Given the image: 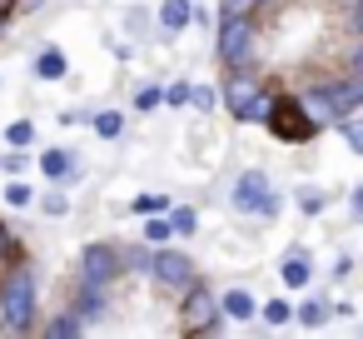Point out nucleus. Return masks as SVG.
<instances>
[{"instance_id": "nucleus-1", "label": "nucleus", "mask_w": 363, "mask_h": 339, "mask_svg": "<svg viewBox=\"0 0 363 339\" xmlns=\"http://www.w3.org/2000/svg\"><path fill=\"white\" fill-rule=\"evenodd\" d=\"M35 319H40V269L16 254L0 269V329L35 334Z\"/></svg>"}, {"instance_id": "nucleus-2", "label": "nucleus", "mask_w": 363, "mask_h": 339, "mask_svg": "<svg viewBox=\"0 0 363 339\" xmlns=\"http://www.w3.org/2000/svg\"><path fill=\"white\" fill-rule=\"evenodd\" d=\"M269 100H274V85L259 75V65H239L219 80V110H229V120L239 125H259L269 115Z\"/></svg>"}, {"instance_id": "nucleus-3", "label": "nucleus", "mask_w": 363, "mask_h": 339, "mask_svg": "<svg viewBox=\"0 0 363 339\" xmlns=\"http://www.w3.org/2000/svg\"><path fill=\"white\" fill-rule=\"evenodd\" d=\"M259 45H264V26L254 11H239V16H214V60L224 70H239V65H259Z\"/></svg>"}, {"instance_id": "nucleus-4", "label": "nucleus", "mask_w": 363, "mask_h": 339, "mask_svg": "<svg viewBox=\"0 0 363 339\" xmlns=\"http://www.w3.org/2000/svg\"><path fill=\"white\" fill-rule=\"evenodd\" d=\"M224 200H229V210L244 215V220H264V225H274V220L284 215V190H274L269 170H259V165H244V170L229 180Z\"/></svg>"}, {"instance_id": "nucleus-5", "label": "nucleus", "mask_w": 363, "mask_h": 339, "mask_svg": "<svg viewBox=\"0 0 363 339\" xmlns=\"http://www.w3.org/2000/svg\"><path fill=\"white\" fill-rule=\"evenodd\" d=\"M145 279L164 294V299H179L194 279H204V269H199V259L189 254V249H174V244H155L150 249V269H145Z\"/></svg>"}, {"instance_id": "nucleus-6", "label": "nucleus", "mask_w": 363, "mask_h": 339, "mask_svg": "<svg viewBox=\"0 0 363 339\" xmlns=\"http://www.w3.org/2000/svg\"><path fill=\"white\" fill-rule=\"evenodd\" d=\"M274 140H284V145H308V140H318L323 135V125L298 105V95H279L274 90V100H269V115L259 120Z\"/></svg>"}, {"instance_id": "nucleus-7", "label": "nucleus", "mask_w": 363, "mask_h": 339, "mask_svg": "<svg viewBox=\"0 0 363 339\" xmlns=\"http://www.w3.org/2000/svg\"><path fill=\"white\" fill-rule=\"evenodd\" d=\"M179 329L184 334H204V339H214V334H224L229 329V319L219 314V294L204 284V279H194L184 294H179Z\"/></svg>"}, {"instance_id": "nucleus-8", "label": "nucleus", "mask_w": 363, "mask_h": 339, "mask_svg": "<svg viewBox=\"0 0 363 339\" xmlns=\"http://www.w3.org/2000/svg\"><path fill=\"white\" fill-rule=\"evenodd\" d=\"M75 279H80V284H100V289H115V284L125 279V269H120V244H115V240H90V244L80 249V259H75Z\"/></svg>"}, {"instance_id": "nucleus-9", "label": "nucleus", "mask_w": 363, "mask_h": 339, "mask_svg": "<svg viewBox=\"0 0 363 339\" xmlns=\"http://www.w3.org/2000/svg\"><path fill=\"white\" fill-rule=\"evenodd\" d=\"M30 165H35L50 185H75V180L85 175V165H80V155H75L70 145H45L40 155H30Z\"/></svg>"}, {"instance_id": "nucleus-10", "label": "nucleus", "mask_w": 363, "mask_h": 339, "mask_svg": "<svg viewBox=\"0 0 363 339\" xmlns=\"http://www.w3.org/2000/svg\"><path fill=\"white\" fill-rule=\"evenodd\" d=\"M70 309L95 329V324H105V319H110V309H115V289H100V284H80V279H75Z\"/></svg>"}, {"instance_id": "nucleus-11", "label": "nucleus", "mask_w": 363, "mask_h": 339, "mask_svg": "<svg viewBox=\"0 0 363 339\" xmlns=\"http://www.w3.org/2000/svg\"><path fill=\"white\" fill-rule=\"evenodd\" d=\"M30 75L45 80V85H55V80L70 75V55H65L55 41H45V45H35V55H30Z\"/></svg>"}, {"instance_id": "nucleus-12", "label": "nucleus", "mask_w": 363, "mask_h": 339, "mask_svg": "<svg viewBox=\"0 0 363 339\" xmlns=\"http://www.w3.org/2000/svg\"><path fill=\"white\" fill-rule=\"evenodd\" d=\"M279 279H284V289H308L313 284V254L303 244H289L279 259Z\"/></svg>"}, {"instance_id": "nucleus-13", "label": "nucleus", "mask_w": 363, "mask_h": 339, "mask_svg": "<svg viewBox=\"0 0 363 339\" xmlns=\"http://www.w3.org/2000/svg\"><path fill=\"white\" fill-rule=\"evenodd\" d=\"M254 309H259V294H254L249 284H234V289H224V294H219V314H224L229 324H249V319H254Z\"/></svg>"}, {"instance_id": "nucleus-14", "label": "nucleus", "mask_w": 363, "mask_h": 339, "mask_svg": "<svg viewBox=\"0 0 363 339\" xmlns=\"http://www.w3.org/2000/svg\"><path fill=\"white\" fill-rule=\"evenodd\" d=\"M189 31V0H164L155 11V41H174Z\"/></svg>"}, {"instance_id": "nucleus-15", "label": "nucleus", "mask_w": 363, "mask_h": 339, "mask_svg": "<svg viewBox=\"0 0 363 339\" xmlns=\"http://www.w3.org/2000/svg\"><path fill=\"white\" fill-rule=\"evenodd\" d=\"M35 329H40L45 339H80V334H85L90 324H85V319H80V314H75V309L65 304V309H55V314L35 319Z\"/></svg>"}, {"instance_id": "nucleus-16", "label": "nucleus", "mask_w": 363, "mask_h": 339, "mask_svg": "<svg viewBox=\"0 0 363 339\" xmlns=\"http://www.w3.org/2000/svg\"><path fill=\"white\" fill-rule=\"evenodd\" d=\"M328 319H333V299H328V294H308V299L294 304V319H289V324H298V329H323Z\"/></svg>"}, {"instance_id": "nucleus-17", "label": "nucleus", "mask_w": 363, "mask_h": 339, "mask_svg": "<svg viewBox=\"0 0 363 339\" xmlns=\"http://www.w3.org/2000/svg\"><path fill=\"white\" fill-rule=\"evenodd\" d=\"M120 31H125V41H135V45H150V41H155V11H150V6H125V16H120Z\"/></svg>"}, {"instance_id": "nucleus-18", "label": "nucleus", "mask_w": 363, "mask_h": 339, "mask_svg": "<svg viewBox=\"0 0 363 339\" xmlns=\"http://www.w3.org/2000/svg\"><path fill=\"white\" fill-rule=\"evenodd\" d=\"M184 110L199 115V120L219 115V85H209V80H189V100H184Z\"/></svg>"}, {"instance_id": "nucleus-19", "label": "nucleus", "mask_w": 363, "mask_h": 339, "mask_svg": "<svg viewBox=\"0 0 363 339\" xmlns=\"http://www.w3.org/2000/svg\"><path fill=\"white\" fill-rule=\"evenodd\" d=\"M164 220H169V230H174V240H194V235H204V230H199L204 220H199V210H194V205H174V200H169V210H164Z\"/></svg>"}, {"instance_id": "nucleus-20", "label": "nucleus", "mask_w": 363, "mask_h": 339, "mask_svg": "<svg viewBox=\"0 0 363 339\" xmlns=\"http://www.w3.org/2000/svg\"><path fill=\"white\" fill-rule=\"evenodd\" d=\"M125 110H90V130L105 140V145H115V140H125Z\"/></svg>"}, {"instance_id": "nucleus-21", "label": "nucleus", "mask_w": 363, "mask_h": 339, "mask_svg": "<svg viewBox=\"0 0 363 339\" xmlns=\"http://www.w3.org/2000/svg\"><path fill=\"white\" fill-rule=\"evenodd\" d=\"M294 205H298L308 220H318V215L333 205V190H323V185H298V190H294Z\"/></svg>"}, {"instance_id": "nucleus-22", "label": "nucleus", "mask_w": 363, "mask_h": 339, "mask_svg": "<svg viewBox=\"0 0 363 339\" xmlns=\"http://www.w3.org/2000/svg\"><path fill=\"white\" fill-rule=\"evenodd\" d=\"M120 269H125V279H145V269H150V244H145V240L120 244Z\"/></svg>"}, {"instance_id": "nucleus-23", "label": "nucleus", "mask_w": 363, "mask_h": 339, "mask_svg": "<svg viewBox=\"0 0 363 339\" xmlns=\"http://www.w3.org/2000/svg\"><path fill=\"white\" fill-rule=\"evenodd\" d=\"M254 319H259L264 329H284V324L294 319V304H289L284 294H274V299H259V309H254Z\"/></svg>"}, {"instance_id": "nucleus-24", "label": "nucleus", "mask_w": 363, "mask_h": 339, "mask_svg": "<svg viewBox=\"0 0 363 339\" xmlns=\"http://www.w3.org/2000/svg\"><path fill=\"white\" fill-rule=\"evenodd\" d=\"M140 220H145V225H140V240H145L150 249L174 240V230H169V220H164V215H140Z\"/></svg>"}, {"instance_id": "nucleus-25", "label": "nucleus", "mask_w": 363, "mask_h": 339, "mask_svg": "<svg viewBox=\"0 0 363 339\" xmlns=\"http://www.w3.org/2000/svg\"><path fill=\"white\" fill-rule=\"evenodd\" d=\"M0 195H6V205H11V210H30V205H35V190L26 185V175H11Z\"/></svg>"}, {"instance_id": "nucleus-26", "label": "nucleus", "mask_w": 363, "mask_h": 339, "mask_svg": "<svg viewBox=\"0 0 363 339\" xmlns=\"http://www.w3.org/2000/svg\"><path fill=\"white\" fill-rule=\"evenodd\" d=\"M35 140H40L35 120H26V115H21V120H11V125H6V145H16V150H30Z\"/></svg>"}, {"instance_id": "nucleus-27", "label": "nucleus", "mask_w": 363, "mask_h": 339, "mask_svg": "<svg viewBox=\"0 0 363 339\" xmlns=\"http://www.w3.org/2000/svg\"><path fill=\"white\" fill-rule=\"evenodd\" d=\"M328 130H338V135H343V145H348L353 155H363V125H358V115H338Z\"/></svg>"}, {"instance_id": "nucleus-28", "label": "nucleus", "mask_w": 363, "mask_h": 339, "mask_svg": "<svg viewBox=\"0 0 363 339\" xmlns=\"http://www.w3.org/2000/svg\"><path fill=\"white\" fill-rule=\"evenodd\" d=\"M169 200H174L169 190H164V195H160V190H145V195H135V200H130V210H135V215H164V210H169Z\"/></svg>"}, {"instance_id": "nucleus-29", "label": "nucleus", "mask_w": 363, "mask_h": 339, "mask_svg": "<svg viewBox=\"0 0 363 339\" xmlns=\"http://www.w3.org/2000/svg\"><path fill=\"white\" fill-rule=\"evenodd\" d=\"M130 110H140V115H155V110H164V100H160V85H135V95H130Z\"/></svg>"}, {"instance_id": "nucleus-30", "label": "nucleus", "mask_w": 363, "mask_h": 339, "mask_svg": "<svg viewBox=\"0 0 363 339\" xmlns=\"http://www.w3.org/2000/svg\"><path fill=\"white\" fill-rule=\"evenodd\" d=\"M35 205H40V215H50V220H65V215H70V195H65V190L35 195Z\"/></svg>"}, {"instance_id": "nucleus-31", "label": "nucleus", "mask_w": 363, "mask_h": 339, "mask_svg": "<svg viewBox=\"0 0 363 339\" xmlns=\"http://www.w3.org/2000/svg\"><path fill=\"white\" fill-rule=\"evenodd\" d=\"M30 170V150H16V145H6V155H0V175H26Z\"/></svg>"}, {"instance_id": "nucleus-32", "label": "nucleus", "mask_w": 363, "mask_h": 339, "mask_svg": "<svg viewBox=\"0 0 363 339\" xmlns=\"http://www.w3.org/2000/svg\"><path fill=\"white\" fill-rule=\"evenodd\" d=\"M160 100H164V110H184V100H189V80H169V85H160Z\"/></svg>"}, {"instance_id": "nucleus-33", "label": "nucleus", "mask_w": 363, "mask_h": 339, "mask_svg": "<svg viewBox=\"0 0 363 339\" xmlns=\"http://www.w3.org/2000/svg\"><path fill=\"white\" fill-rule=\"evenodd\" d=\"M21 254V240H16V225H6V220H0V269H6L11 259Z\"/></svg>"}, {"instance_id": "nucleus-34", "label": "nucleus", "mask_w": 363, "mask_h": 339, "mask_svg": "<svg viewBox=\"0 0 363 339\" xmlns=\"http://www.w3.org/2000/svg\"><path fill=\"white\" fill-rule=\"evenodd\" d=\"M189 26H199V31H214V11H209V6H199V0H189Z\"/></svg>"}, {"instance_id": "nucleus-35", "label": "nucleus", "mask_w": 363, "mask_h": 339, "mask_svg": "<svg viewBox=\"0 0 363 339\" xmlns=\"http://www.w3.org/2000/svg\"><path fill=\"white\" fill-rule=\"evenodd\" d=\"M333 279H338V284H348V279H353V254H348V249L333 259Z\"/></svg>"}, {"instance_id": "nucleus-36", "label": "nucleus", "mask_w": 363, "mask_h": 339, "mask_svg": "<svg viewBox=\"0 0 363 339\" xmlns=\"http://www.w3.org/2000/svg\"><path fill=\"white\" fill-rule=\"evenodd\" d=\"M60 125H90V110L70 105V110H60Z\"/></svg>"}, {"instance_id": "nucleus-37", "label": "nucleus", "mask_w": 363, "mask_h": 339, "mask_svg": "<svg viewBox=\"0 0 363 339\" xmlns=\"http://www.w3.org/2000/svg\"><path fill=\"white\" fill-rule=\"evenodd\" d=\"M333 314H338V319H353V314H358V304H353V299H338V304H333Z\"/></svg>"}, {"instance_id": "nucleus-38", "label": "nucleus", "mask_w": 363, "mask_h": 339, "mask_svg": "<svg viewBox=\"0 0 363 339\" xmlns=\"http://www.w3.org/2000/svg\"><path fill=\"white\" fill-rule=\"evenodd\" d=\"M16 6H21V0H0V16H16Z\"/></svg>"}, {"instance_id": "nucleus-39", "label": "nucleus", "mask_w": 363, "mask_h": 339, "mask_svg": "<svg viewBox=\"0 0 363 339\" xmlns=\"http://www.w3.org/2000/svg\"><path fill=\"white\" fill-rule=\"evenodd\" d=\"M11 36V16H0V41H6Z\"/></svg>"}, {"instance_id": "nucleus-40", "label": "nucleus", "mask_w": 363, "mask_h": 339, "mask_svg": "<svg viewBox=\"0 0 363 339\" xmlns=\"http://www.w3.org/2000/svg\"><path fill=\"white\" fill-rule=\"evenodd\" d=\"M264 6H274V0H264Z\"/></svg>"}]
</instances>
